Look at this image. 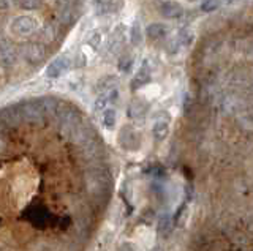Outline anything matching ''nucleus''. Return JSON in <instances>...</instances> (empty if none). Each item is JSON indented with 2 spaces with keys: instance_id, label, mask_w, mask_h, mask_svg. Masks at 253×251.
Returning a JSON list of instances; mask_svg holds the SVG:
<instances>
[{
  "instance_id": "nucleus-1",
  "label": "nucleus",
  "mask_w": 253,
  "mask_h": 251,
  "mask_svg": "<svg viewBox=\"0 0 253 251\" xmlns=\"http://www.w3.org/2000/svg\"><path fill=\"white\" fill-rule=\"evenodd\" d=\"M85 185H87L89 193L93 196L105 194L111 188V177L108 174V171H105V169L89 171L85 176Z\"/></svg>"
},
{
  "instance_id": "nucleus-2",
  "label": "nucleus",
  "mask_w": 253,
  "mask_h": 251,
  "mask_svg": "<svg viewBox=\"0 0 253 251\" xmlns=\"http://www.w3.org/2000/svg\"><path fill=\"white\" fill-rule=\"evenodd\" d=\"M119 143L126 150H136L139 147V135L131 127H124L119 133Z\"/></svg>"
},
{
  "instance_id": "nucleus-3",
  "label": "nucleus",
  "mask_w": 253,
  "mask_h": 251,
  "mask_svg": "<svg viewBox=\"0 0 253 251\" xmlns=\"http://www.w3.org/2000/svg\"><path fill=\"white\" fill-rule=\"evenodd\" d=\"M160 13L166 19H179L184 14V6L177 0H166L160 5Z\"/></svg>"
},
{
  "instance_id": "nucleus-4",
  "label": "nucleus",
  "mask_w": 253,
  "mask_h": 251,
  "mask_svg": "<svg viewBox=\"0 0 253 251\" xmlns=\"http://www.w3.org/2000/svg\"><path fill=\"white\" fill-rule=\"evenodd\" d=\"M68 64H70V60L65 56L54 59L49 64V67L46 68V76L51 77V79H57V77H60L68 70Z\"/></svg>"
},
{
  "instance_id": "nucleus-5",
  "label": "nucleus",
  "mask_w": 253,
  "mask_h": 251,
  "mask_svg": "<svg viewBox=\"0 0 253 251\" xmlns=\"http://www.w3.org/2000/svg\"><path fill=\"white\" fill-rule=\"evenodd\" d=\"M38 22L30 16H21L14 21V32L19 36H27L29 34L35 32Z\"/></svg>"
},
{
  "instance_id": "nucleus-6",
  "label": "nucleus",
  "mask_w": 253,
  "mask_h": 251,
  "mask_svg": "<svg viewBox=\"0 0 253 251\" xmlns=\"http://www.w3.org/2000/svg\"><path fill=\"white\" fill-rule=\"evenodd\" d=\"M117 100H119V90L117 89H113V90H108V92L100 93L97 101H95V111H97V112L101 111L103 112L111 105H114Z\"/></svg>"
},
{
  "instance_id": "nucleus-7",
  "label": "nucleus",
  "mask_w": 253,
  "mask_h": 251,
  "mask_svg": "<svg viewBox=\"0 0 253 251\" xmlns=\"http://www.w3.org/2000/svg\"><path fill=\"white\" fill-rule=\"evenodd\" d=\"M150 68H149V65H147V62H144V65H142L141 68H139V72L134 74V77L131 79V82H130V89L133 90V92H136V90H139V89H142L144 85H147L149 82H150Z\"/></svg>"
},
{
  "instance_id": "nucleus-8",
  "label": "nucleus",
  "mask_w": 253,
  "mask_h": 251,
  "mask_svg": "<svg viewBox=\"0 0 253 251\" xmlns=\"http://www.w3.org/2000/svg\"><path fill=\"white\" fill-rule=\"evenodd\" d=\"M147 109H149V103L146 100L134 98V100H131V103L128 106V112H126V114H128L130 119L138 120V119H142V117L146 115Z\"/></svg>"
},
{
  "instance_id": "nucleus-9",
  "label": "nucleus",
  "mask_w": 253,
  "mask_h": 251,
  "mask_svg": "<svg viewBox=\"0 0 253 251\" xmlns=\"http://www.w3.org/2000/svg\"><path fill=\"white\" fill-rule=\"evenodd\" d=\"M166 26L165 24H160V22H152V24H149L147 29H146V35L150 41H160L166 36Z\"/></svg>"
},
{
  "instance_id": "nucleus-10",
  "label": "nucleus",
  "mask_w": 253,
  "mask_h": 251,
  "mask_svg": "<svg viewBox=\"0 0 253 251\" xmlns=\"http://www.w3.org/2000/svg\"><path fill=\"white\" fill-rule=\"evenodd\" d=\"M49 218L51 215L46 209H35V210H30V214H29L30 223L38 227H44L46 223H49Z\"/></svg>"
},
{
  "instance_id": "nucleus-11",
  "label": "nucleus",
  "mask_w": 253,
  "mask_h": 251,
  "mask_svg": "<svg viewBox=\"0 0 253 251\" xmlns=\"http://www.w3.org/2000/svg\"><path fill=\"white\" fill-rule=\"evenodd\" d=\"M169 135V123L168 120H157L152 127V136L157 143H163Z\"/></svg>"
},
{
  "instance_id": "nucleus-12",
  "label": "nucleus",
  "mask_w": 253,
  "mask_h": 251,
  "mask_svg": "<svg viewBox=\"0 0 253 251\" xmlns=\"http://www.w3.org/2000/svg\"><path fill=\"white\" fill-rule=\"evenodd\" d=\"M26 59L30 62V64H38V62H42L44 59L43 44H40V43L30 44L26 49Z\"/></svg>"
},
{
  "instance_id": "nucleus-13",
  "label": "nucleus",
  "mask_w": 253,
  "mask_h": 251,
  "mask_svg": "<svg viewBox=\"0 0 253 251\" xmlns=\"http://www.w3.org/2000/svg\"><path fill=\"white\" fill-rule=\"evenodd\" d=\"M172 231V218L169 215H162L157 221V234L158 237L166 239Z\"/></svg>"
},
{
  "instance_id": "nucleus-14",
  "label": "nucleus",
  "mask_w": 253,
  "mask_h": 251,
  "mask_svg": "<svg viewBox=\"0 0 253 251\" xmlns=\"http://www.w3.org/2000/svg\"><path fill=\"white\" fill-rule=\"evenodd\" d=\"M101 122H103V127L105 128L113 130L116 127V122H117V112L113 108L105 109V111H103V115H101Z\"/></svg>"
},
{
  "instance_id": "nucleus-15",
  "label": "nucleus",
  "mask_w": 253,
  "mask_h": 251,
  "mask_svg": "<svg viewBox=\"0 0 253 251\" xmlns=\"http://www.w3.org/2000/svg\"><path fill=\"white\" fill-rule=\"evenodd\" d=\"M97 89L100 93L103 92H108V90H113V89H117V77L116 76H106V77H101Z\"/></svg>"
},
{
  "instance_id": "nucleus-16",
  "label": "nucleus",
  "mask_w": 253,
  "mask_h": 251,
  "mask_svg": "<svg viewBox=\"0 0 253 251\" xmlns=\"http://www.w3.org/2000/svg\"><path fill=\"white\" fill-rule=\"evenodd\" d=\"M130 41L133 46H139L142 43V30L138 22H134L131 30H130Z\"/></svg>"
},
{
  "instance_id": "nucleus-17",
  "label": "nucleus",
  "mask_w": 253,
  "mask_h": 251,
  "mask_svg": "<svg viewBox=\"0 0 253 251\" xmlns=\"http://www.w3.org/2000/svg\"><path fill=\"white\" fill-rule=\"evenodd\" d=\"M133 67V57L130 54H124V56L119 59V70H121L122 73H128Z\"/></svg>"
},
{
  "instance_id": "nucleus-18",
  "label": "nucleus",
  "mask_w": 253,
  "mask_h": 251,
  "mask_svg": "<svg viewBox=\"0 0 253 251\" xmlns=\"http://www.w3.org/2000/svg\"><path fill=\"white\" fill-rule=\"evenodd\" d=\"M220 0H203L201 2V11L204 13H213L215 10H218V6H220Z\"/></svg>"
},
{
  "instance_id": "nucleus-19",
  "label": "nucleus",
  "mask_w": 253,
  "mask_h": 251,
  "mask_svg": "<svg viewBox=\"0 0 253 251\" xmlns=\"http://www.w3.org/2000/svg\"><path fill=\"white\" fill-rule=\"evenodd\" d=\"M179 44H182V46H188L190 43L193 41V34L190 32L188 29H185V30H180V34H179Z\"/></svg>"
},
{
  "instance_id": "nucleus-20",
  "label": "nucleus",
  "mask_w": 253,
  "mask_h": 251,
  "mask_svg": "<svg viewBox=\"0 0 253 251\" xmlns=\"http://www.w3.org/2000/svg\"><path fill=\"white\" fill-rule=\"evenodd\" d=\"M22 8H38L42 0H19Z\"/></svg>"
},
{
  "instance_id": "nucleus-21",
  "label": "nucleus",
  "mask_w": 253,
  "mask_h": 251,
  "mask_svg": "<svg viewBox=\"0 0 253 251\" xmlns=\"http://www.w3.org/2000/svg\"><path fill=\"white\" fill-rule=\"evenodd\" d=\"M117 251H136V248H134L133 243L125 242V243H122V245L117 248Z\"/></svg>"
},
{
  "instance_id": "nucleus-22",
  "label": "nucleus",
  "mask_w": 253,
  "mask_h": 251,
  "mask_svg": "<svg viewBox=\"0 0 253 251\" xmlns=\"http://www.w3.org/2000/svg\"><path fill=\"white\" fill-rule=\"evenodd\" d=\"M220 2H223V3H228V5H231V3H236L237 0H220Z\"/></svg>"
},
{
  "instance_id": "nucleus-23",
  "label": "nucleus",
  "mask_w": 253,
  "mask_h": 251,
  "mask_svg": "<svg viewBox=\"0 0 253 251\" xmlns=\"http://www.w3.org/2000/svg\"><path fill=\"white\" fill-rule=\"evenodd\" d=\"M150 251H163V248H162V247H154Z\"/></svg>"
}]
</instances>
